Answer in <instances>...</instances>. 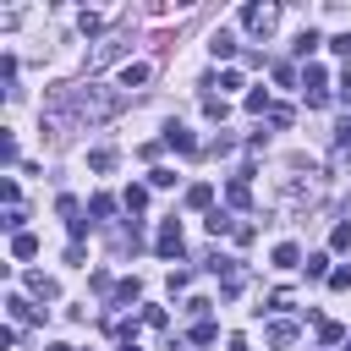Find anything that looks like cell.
Segmentation results:
<instances>
[{
  "mask_svg": "<svg viewBox=\"0 0 351 351\" xmlns=\"http://www.w3.org/2000/svg\"><path fill=\"white\" fill-rule=\"evenodd\" d=\"M49 110H66V115H77V121H110V115L121 110V93L93 88V82H77V88H60V93L49 99Z\"/></svg>",
  "mask_w": 351,
  "mask_h": 351,
  "instance_id": "6da1fadb",
  "label": "cell"
},
{
  "mask_svg": "<svg viewBox=\"0 0 351 351\" xmlns=\"http://www.w3.org/2000/svg\"><path fill=\"white\" fill-rule=\"evenodd\" d=\"M302 93H307V110H324V104H329V77H324V66H307V71H302Z\"/></svg>",
  "mask_w": 351,
  "mask_h": 351,
  "instance_id": "7a4b0ae2",
  "label": "cell"
},
{
  "mask_svg": "<svg viewBox=\"0 0 351 351\" xmlns=\"http://www.w3.org/2000/svg\"><path fill=\"white\" fill-rule=\"evenodd\" d=\"M280 22V5H241V27L247 33H274Z\"/></svg>",
  "mask_w": 351,
  "mask_h": 351,
  "instance_id": "3957f363",
  "label": "cell"
},
{
  "mask_svg": "<svg viewBox=\"0 0 351 351\" xmlns=\"http://www.w3.org/2000/svg\"><path fill=\"white\" fill-rule=\"evenodd\" d=\"M154 252H159V258H181V225H176V219H165V225H159Z\"/></svg>",
  "mask_w": 351,
  "mask_h": 351,
  "instance_id": "277c9868",
  "label": "cell"
},
{
  "mask_svg": "<svg viewBox=\"0 0 351 351\" xmlns=\"http://www.w3.org/2000/svg\"><path fill=\"white\" fill-rule=\"evenodd\" d=\"M121 55H126V38H104V44H93L88 66H110V60H121Z\"/></svg>",
  "mask_w": 351,
  "mask_h": 351,
  "instance_id": "5b68a950",
  "label": "cell"
},
{
  "mask_svg": "<svg viewBox=\"0 0 351 351\" xmlns=\"http://www.w3.org/2000/svg\"><path fill=\"white\" fill-rule=\"evenodd\" d=\"M165 143H170L176 154H197V137H192L181 121H170V126H165Z\"/></svg>",
  "mask_w": 351,
  "mask_h": 351,
  "instance_id": "8992f818",
  "label": "cell"
},
{
  "mask_svg": "<svg viewBox=\"0 0 351 351\" xmlns=\"http://www.w3.org/2000/svg\"><path fill=\"white\" fill-rule=\"evenodd\" d=\"M148 77H154V66H148V60H126V66H121V88H143Z\"/></svg>",
  "mask_w": 351,
  "mask_h": 351,
  "instance_id": "52a82bcc",
  "label": "cell"
},
{
  "mask_svg": "<svg viewBox=\"0 0 351 351\" xmlns=\"http://www.w3.org/2000/svg\"><path fill=\"white\" fill-rule=\"evenodd\" d=\"M291 340H296V324H291V318H274V324H269V346H274V351H285Z\"/></svg>",
  "mask_w": 351,
  "mask_h": 351,
  "instance_id": "ba28073f",
  "label": "cell"
},
{
  "mask_svg": "<svg viewBox=\"0 0 351 351\" xmlns=\"http://www.w3.org/2000/svg\"><path fill=\"white\" fill-rule=\"evenodd\" d=\"M274 269H302V247L296 241H280L274 247Z\"/></svg>",
  "mask_w": 351,
  "mask_h": 351,
  "instance_id": "9c48e42d",
  "label": "cell"
},
{
  "mask_svg": "<svg viewBox=\"0 0 351 351\" xmlns=\"http://www.w3.org/2000/svg\"><path fill=\"white\" fill-rule=\"evenodd\" d=\"M27 291H33L38 302H55V296H60V285H55L49 274H27Z\"/></svg>",
  "mask_w": 351,
  "mask_h": 351,
  "instance_id": "30bf717a",
  "label": "cell"
},
{
  "mask_svg": "<svg viewBox=\"0 0 351 351\" xmlns=\"http://www.w3.org/2000/svg\"><path fill=\"white\" fill-rule=\"evenodd\" d=\"M208 55H214V60H230V55H236V38H230V33L219 27V33L208 38Z\"/></svg>",
  "mask_w": 351,
  "mask_h": 351,
  "instance_id": "8fae6325",
  "label": "cell"
},
{
  "mask_svg": "<svg viewBox=\"0 0 351 351\" xmlns=\"http://www.w3.org/2000/svg\"><path fill=\"white\" fill-rule=\"evenodd\" d=\"M208 203H214V186L208 181H192L186 186V208H208Z\"/></svg>",
  "mask_w": 351,
  "mask_h": 351,
  "instance_id": "7c38bea8",
  "label": "cell"
},
{
  "mask_svg": "<svg viewBox=\"0 0 351 351\" xmlns=\"http://www.w3.org/2000/svg\"><path fill=\"white\" fill-rule=\"evenodd\" d=\"M225 203H230V208H247V203H252V186H247V181L236 176V181L225 186Z\"/></svg>",
  "mask_w": 351,
  "mask_h": 351,
  "instance_id": "4fadbf2b",
  "label": "cell"
},
{
  "mask_svg": "<svg viewBox=\"0 0 351 351\" xmlns=\"http://www.w3.org/2000/svg\"><path fill=\"white\" fill-rule=\"evenodd\" d=\"M33 252H38V236H33V230H22V236H11V258H22V263H27Z\"/></svg>",
  "mask_w": 351,
  "mask_h": 351,
  "instance_id": "5bb4252c",
  "label": "cell"
},
{
  "mask_svg": "<svg viewBox=\"0 0 351 351\" xmlns=\"http://www.w3.org/2000/svg\"><path fill=\"white\" fill-rule=\"evenodd\" d=\"M5 307H11V318H16V324H33V318H38V307H27V296H16V291L5 296Z\"/></svg>",
  "mask_w": 351,
  "mask_h": 351,
  "instance_id": "9a60e30c",
  "label": "cell"
},
{
  "mask_svg": "<svg viewBox=\"0 0 351 351\" xmlns=\"http://www.w3.org/2000/svg\"><path fill=\"white\" fill-rule=\"evenodd\" d=\"M88 170L110 176V170H115V148H93V154H88Z\"/></svg>",
  "mask_w": 351,
  "mask_h": 351,
  "instance_id": "2e32d148",
  "label": "cell"
},
{
  "mask_svg": "<svg viewBox=\"0 0 351 351\" xmlns=\"http://www.w3.org/2000/svg\"><path fill=\"white\" fill-rule=\"evenodd\" d=\"M214 340H219L214 318H197V324H192V346H214Z\"/></svg>",
  "mask_w": 351,
  "mask_h": 351,
  "instance_id": "e0dca14e",
  "label": "cell"
},
{
  "mask_svg": "<svg viewBox=\"0 0 351 351\" xmlns=\"http://www.w3.org/2000/svg\"><path fill=\"white\" fill-rule=\"evenodd\" d=\"M225 230L236 236V219H230L225 208H214V214H208V236H225Z\"/></svg>",
  "mask_w": 351,
  "mask_h": 351,
  "instance_id": "ac0fdd59",
  "label": "cell"
},
{
  "mask_svg": "<svg viewBox=\"0 0 351 351\" xmlns=\"http://www.w3.org/2000/svg\"><path fill=\"white\" fill-rule=\"evenodd\" d=\"M318 340H324V346H340V340H346V329H340L335 318H318Z\"/></svg>",
  "mask_w": 351,
  "mask_h": 351,
  "instance_id": "d6986e66",
  "label": "cell"
},
{
  "mask_svg": "<svg viewBox=\"0 0 351 351\" xmlns=\"http://www.w3.org/2000/svg\"><path fill=\"white\" fill-rule=\"evenodd\" d=\"M203 115H208V121H225V115H230V104H225V99H214V93H203Z\"/></svg>",
  "mask_w": 351,
  "mask_h": 351,
  "instance_id": "ffe728a7",
  "label": "cell"
},
{
  "mask_svg": "<svg viewBox=\"0 0 351 351\" xmlns=\"http://www.w3.org/2000/svg\"><path fill=\"white\" fill-rule=\"evenodd\" d=\"M88 214H93V219H110V214H115V197H110V192H99V197L88 203Z\"/></svg>",
  "mask_w": 351,
  "mask_h": 351,
  "instance_id": "44dd1931",
  "label": "cell"
},
{
  "mask_svg": "<svg viewBox=\"0 0 351 351\" xmlns=\"http://www.w3.org/2000/svg\"><path fill=\"white\" fill-rule=\"evenodd\" d=\"M302 269H307V280H324V274H329V258H324V252H307Z\"/></svg>",
  "mask_w": 351,
  "mask_h": 351,
  "instance_id": "7402d4cb",
  "label": "cell"
},
{
  "mask_svg": "<svg viewBox=\"0 0 351 351\" xmlns=\"http://www.w3.org/2000/svg\"><path fill=\"white\" fill-rule=\"evenodd\" d=\"M137 296H143L137 280H121V285H115V307H126V302H137Z\"/></svg>",
  "mask_w": 351,
  "mask_h": 351,
  "instance_id": "603a6c76",
  "label": "cell"
},
{
  "mask_svg": "<svg viewBox=\"0 0 351 351\" xmlns=\"http://www.w3.org/2000/svg\"><path fill=\"white\" fill-rule=\"evenodd\" d=\"M247 110H252V115H263V110H274V104H269V88H252V93H247Z\"/></svg>",
  "mask_w": 351,
  "mask_h": 351,
  "instance_id": "cb8c5ba5",
  "label": "cell"
},
{
  "mask_svg": "<svg viewBox=\"0 0 351 351\" xmlns=\"http://www.w3.org/2000/svg\"><path fill=\"white\" fill-rule=\"evenodd\" d=\"M121 203H126L132 214H137V208H148V186H126V197H121Z\"/></svg>",
  "mask_w": 351,
  "mask_h": 351,
  "instance_id": "d4e9b609",
  "label": "cell"
},
{
  "mask_svg": "<svg viewBox=\"0 0 351 351\" xmlns=\"http://www.w3.org/2000/svg\"><path fill=\"white\" fill-rule=\"evenodd\" d=\"M77 27H82V33H88V38H93V33H99V27H104V16H99V11H82V16H77Z\"/></svg>",
  "mask_w": 351,
  "mask_h": 351,
  "instance_id": "484cf974",
  "label": "cell"
},
{
  "mask_svg": "<svg viewBox=\"0 0 351 351\" xmlns=\"http://www.w3.org/2000/svg\"><path fill=\"white\" fill-rule=\"evenodd\" d=\"M318 44H324V38H318V33H313V27H307V33H302V38H296V55H302V60H307V55H313V49H318Z\"/></svg>",
  "mask_w": 351,
  "mask_h": 351,
  "instance_id": "4316f807",
  "label": "cell"
},
{
  "mask_svg": "<svg viewBox=\"0 0 351 351\" xmlns=\"http://www.w3.org/2000/svg\"><path fill=\"white\" fill-rule=\"evenodd\" d=\"M329 247L346 252V247H351V225H335V230H329Z\"/></svg>",
  "mask_w": 351,
  "mask_h": 351,
  "instance_id": "83f0119b",
  "label": "cell"
},
{
  "mask_svg": "<svg viewBox=\"0 0 351 351\" xmlns=\"http://www.w3.org/2000/svg\"><path fill=\"white\" fill-rule=\"evenodd\" d=\"M329 291H351V269H329Z\"/></svg>",
  "mask_w": 351,
  "mask_h": 351,
  "instance_id": "f1b7e54d",
  "label": "cell"
},
{
  "mask_svg": "<svg viewBox=\"0 0 351 351\" xmlns=\"http://www.w3.org/2000/svg\"><path fill=\"white\" fill-rule=\"evenodd\" d=\"M274 82H280V88H291V82H296V66H285V60H280V66H274Z\"/></svg>",
  "mask_w": 351,
  "mask_h": 351,
  "instance_id": "f546056e",
  "label": "cell"
},
{
  "mask_svg": "<svg viewBox=\"0 0 351 351\" xmlns=\"http://www.w3.org/2000/svg\"><path fill=\"white\" fill-rule=\"evenodd\" d=\"M269 126H291V104H274L269 110Z\"/></svg>",
  "mask_w": 351,
  "mask_h": 351,
  "instance_id": "4dcf8cb0",
  "label": "cell"
},
{
  "mask_svg": "<svg viewBox=\"0 0 351 351\" xmlns=\"http://www.w3.org/2000/svg\"><path fill=\"white\" fill-rule=\"evenodd\" d=\"M148 186H176V170H148Z\"/></svg>",
  "mask_w": 351,
  "mask_h": 351,
  "instance_id": "1f68e13d",
  "label": "cell"
},
{
  "mask_svg": "<svg viewBox=\"0 0 351 351\" xmlns=\"http://www.w3.org/2000/svg\"><path fill=\"white\" fill-rule=\"evenodd\" d=\"M208 307H214L208 296H192V302H186V313H192V318H208Z\"/></svg>",
  "mask_w": 351,
  "mask_h": 351,
  "instance_id": "d6a6232c",
  "label": "cell"
},
{
  "mask_svg": "<svg viewBox=\"0 0 351 351\" xmlns=\"http://www.w3.org/2000/svg\"><path fill=\"white\" fill-rule=\"evenodd\" d=\"M143 324L148 329H165V307H143Z\"/></svg>",
  "mask_w": 351,
  "mask_h": 351,
  "instance_id": "836d02e7",
  "label": "cell"
},
{
  "mask_svg": "<svg viewBox=\"0 0 351 351\" xmlns=\"http://www.w3.org/2000/svg\"><path fill=\"white\" fill-rule=\"evenodd\" d=\"M329 49H335V55H346V60H351V33H335V38H329Z\"/></svg>",
  "mask_w": 351,
  "mask_h": 351,
  "instance_id": "e575fe53",
  "label": "cell"
},
{
  "mask_svg": "<svg viewBox=\"0 0 351 351\" xmlns=\"http://www.w3.org/2000/svg\"><path fill=\"white\" fill-rule=\"evenodd\" d=\"M225 351H247V340H241V335H230V346H225Z\"/></svg>",
  "mask_w": 351,
  "mask_h": 351,
  "instance_id": "d590c367",
  "label": "cell"
},
{
  "mask_svg": "<svg viewBox=\"0 0 351 351\" xmlns=\"http://www.w3.org/2000/svg\"><path fill=\"white\" fill-rule=\"evenodd\" d=\"M340 88H346V99H351V71H346V77H340Z\"/></svg>",
  "mask_w": 351,
  "mask_h": 351,
  "instance_id": "8d00e7d4",
  "label": "cell"
},
{
  "mask_svg": "<svg viewBox=\"0 0 351 351\" xmlns=\"http://www.w3.org/2000/svg\"><path fill=\"white\" fill-rule=\"evenodd\" d=\"M121 351H137V340H121Z\"/></svg>",
  "mask_w": 351,
  "mask_h": 351,
  "instance_id": "74e56055",
  "label": "cell"
},
{
  "mask_svg": "<svg viewBox=\"0 0 351 351\" xmlns=\"http://www.w3.org/2000/svg\"><path fill=\"white\" fill-rule=\"evenodd\" d=\"M44 351H71V346H60V340H55V346H44Z\"/></svg>",
  "mask_w": 351,
  "mask_h": 351,
  "instance_id": "f35d334b",
  "label": "cell"
},
{
  "mask_svg": "<svg viewBox=\"0 0 351 351\" xmlns=\"http://www.w3.org/2000/svg\"><path fill=\"white\" fill-rule=\"evenodd\" d=\"M346 351H351V340H346Z\"/></svg>",
  "mask_w": 351,
  "mask_h": 351,
  "instance_id": "ab89813d",
  "label": "cell"
}]
</instances>
